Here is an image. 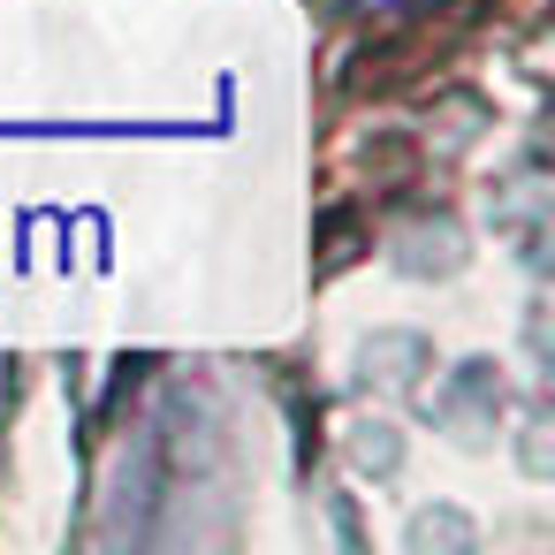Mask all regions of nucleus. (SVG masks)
I'll use <instances>...</instances> for the list:
<instances>
[]
</instances>
